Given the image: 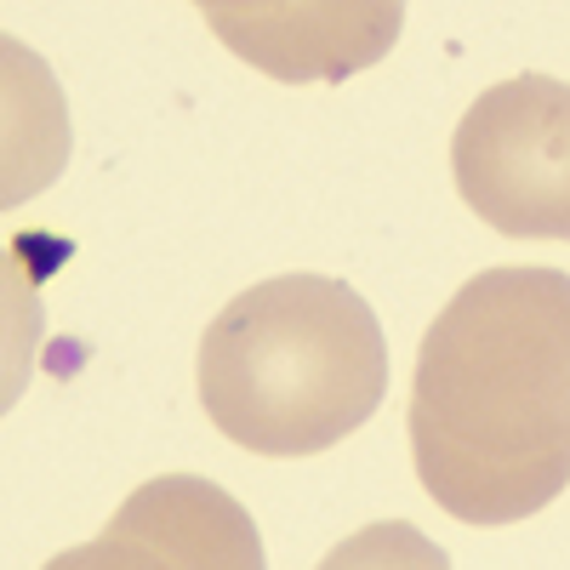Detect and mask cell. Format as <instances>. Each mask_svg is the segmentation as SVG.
I'll list each match as a JSON object with an SVG mask.
<instances>
[{
	"instance_id": "obj_2",
	"label": "cell",
	"mask_w": 570,
	"mask_h": 570,
	"mask_svg": "<svg viewBox=\"0 0 570 570\" xmlns=\"http://www.w3.org/2000/svg\"><path fill=\"white\" fill-rule=\"evenodd\" d=\"M195 376L223 440L257 456H314L383 405L389 348L348 279L279 274L217 308Z\"/></svg>"
},
{
	"instance_id": "obj_4",
	"label": "cell",
	"mask_w": 570,
	"mask_h": 570,
	"mask_svg": "<svg viewBox=\"0 0 570 570\" xmlns=\"http://www.w3.org/2000/svg\"><path fill=\"white\" fill-rule=\"evenodd\" d=\"M40 570H268L252 513L200 473L137 485L104 537L52 553Z\"/></svg>"
},
{
	"instance_id": "obj_1",
	"label": "cell",
	"mask_w": 570,
	"mask_h": 570,
	"mask_svg": "<svg viewBox=\"0 0 570 570\" xmlns=\"http://www.w3.org/2000/svg\"><path fill=\"white\" fill-rule=\"evenodd\" d=\"M411 462L462 525H513L570 485V274L485 268L434 314L411 376Z\"/></svg>"
},
{
	"instance_id": "obj_6",
	"label": "cell",
	"mask_w": 570,
	"mask_h": 570,
	"mask_svg": "<svg viewBox=\"0 0 570 570\" xmlns=\"http://www.w3.org/2000/svg\"><path fill=\"white\" fill-rule=\"evenodd\" d=\"M314 570H451V559L411 519H376V525L343 537Z\"/></svg>"
},
{
	"instance_id": "obj_5",
	"label": "cell",
	"mask_w": 570,
	"mask_h": 570,
	"mask_svg": "<svg viewBox=\"0 0 570 570\" xmlns=\"http://www.w3.org/2000/svg\"><path fill=\"white\" fill-rule=\"evenodd\" d=\"M337 7H206V23L234 46L240 58L285 75V80H303V46H331V58H343V69H360L371 58L389 52V40L400 29L394 7H365L354 29L343 35H320V23H331Z\"/></svg>"
},
{
	"instance_id": "obj_3",
	"label": "cell",
	"mask_w": 570,
	"mask_h": 570,
	"mask_svg": "<svg viewBox=\"0 0 570 570\" xmlns=\"http://www.w3.org/2000/svg\"><path fill=\"white\" fill-rule=\"evenodd\" d=\"M451 177L508 240H570V80L513 75L468 104Z\"/></svg>"
}]
</instances>
